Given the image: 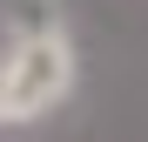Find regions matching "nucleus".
<instances>
[{
	"label": "nucleus",
	"instance_id": "nucleus-1",
	"mask_svg": "<svg viewBox=\"0 0 148 142\" xmlns=\"http://www.w3.org/2000/svg\"><path fill=\"white\" fill-rule=\"evenodd\" d=\"M0 61H7V129L54 115L81 81V54H74V34H67L61 7L14 14V41H7Z\"/></svg>",
	"mask_w": 148,
	"mask_h": 142
},
{
	"label": "nucleus",
	"instance_id": "nucleus-2",
	"mask_svg": "<svg viewBox=\"0 0 148 142\" xmlns=\"http://www.w3.org/2000/svg\"><path fill=\"white\" fill-rule=\"evenodd\" d=\"M0 122H7V61H0Z\"/></svg>",
	"mask_w": 148,
	"mask_h": 142
}]
</instances>
